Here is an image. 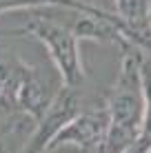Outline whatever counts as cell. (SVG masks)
<instances>
[{
  "mask_svg": "<svg viewBox=\"0 0 151 153\" xmlns=\"http://www.w3.org/2000/svg\"><path fill=\"white\" fill-rule=\"evenodd\" d=\"M27 71H29V65L18 60V58L0 60V113L11 118L13 131H20L27 122H31V120L22 118L18 111V100H20V91H22Z\"/></svg>",
  "mask_w": 151,
  "mask_h": 153,
  "instance_id": "obj_5",
  "label": "cell"
},
{
  "mask_svg": "<svg viewBox=\"0 0 151 153\" xmlns=\"http://www.w3.org/2000/svg\"><path fill=\"white\" fill-rule=\"evenodd\" d=\"M109 126V118L105 107L100 109H82L74 120H69L49 142L47 153L58 146H76L80 153H93L102 146Z\"/></svg>",
  "mask_w": 151,
  "mask_h": 153,
  "instance_id": "obj_4",
  "label": "cell"
},
{
  "mask_svg": "<svg viewBox=\"0 0 151 153\" xmlns=\"http://www.w3.org/2000/svg\"><path fill=\"white\" fill-rule=\"evenodd\" d=\"M47 7H69V9H89V2L82 0H0V13L16 11H36V9H47Z\"/></svg>",
  "mask_w": 151,
  "mask_h": 153,
  "instance_id": "obj_7",
  "label": "cell"
},
{
  "mask_svg": "<svg viewBox=\"0 0 151 153\" xmlns=\"http://www.w3.org/2000/svg\"><path fill=\"white\" fill-rule=\"evenodd\" d=\"M22 36H33L38 42H42L51 62L56 67V73L60 76V82L65 87H78L85 84L87 71L80 58V42L74 38L71 31H67L56 20L47 18L40 11H27L25 27L20 29Z\"/></svg>",
  "mask_w": 151,
  "mask_h": 153,
  "instance_id": "obj_2",
  "label": "cell"
},
{
  "mask_svg": "<svg viewBox=\"0 0 151 153\" xmlns=\"http://www.w3.org/2000/svg\"><path fill=\"white\" fill-rule=\"evenodd\" d=\"M0 153H7V151H4V146H2V142H0Z\"/></svg>",
  "mask_w": 151,
  "mask_h": 153,
  "instance_id": "obj_8",
  "label": "cell"
},
{
  "mask_svg": "<svg viewBox=\"0 0 151 153\" xmlns=\"http://www.w3.org/2000/svg\"><path fill=\"white\" fill-rule=\"evenodd\" d=\"M93 153H102V146H100V149H98V151H93Z\"/></svg>",
  "mask_w": 151,
  "mask_h": 153,
  "instance_id": "obj_9",
  "label": "cell"
},
{
  "mask_svg": "<svg viewBox=\"0 0 151 153\" xmlns=\"http://www.w3.org/2000/svg\"><path fill=\"white\" fill-rule=\"evenodd\" d=\"M118 47L120 71L105 100L109 126L102 140V153H124L138 138L149 133L147 49H140L127 40H120Z\"/></svg>",
  "mask_w": 151,
  "mask_h": 153,
  "instance_id": "obj_1",
  "label": "cell"
},
{
  "mask_svg": "<svg viewBox=\"0 0 151 153\" xmlns=\"http://www.w3.org/2000/svg\"><path fill=\"white\" fill-rule=\"evenodd\" d=\"M113 13L124 25L129 42L149 51V0H113Z\"/></svg>",
  "mask_w": 151,
  "mask_h": 153,
  "instance_id": "obj_6",
  "label": "cell"
},
{
  "mask_svg": "<svg viewBox=\"0 0 151 153\" xmlns=\"http://www.w3.org/2000/svg\"><path fill=\"white\" fill-rule=\"evenodd\" d=\"M80 111H82V91L78 87L62 84L54 100L49 102V107L45 109V113L40 115V120L33 124L31 138L25 144L22 153H47L49 142L56 138V133Z\"/></svg>",
  "mask_w": 151,
  "mask_h": 153,
  "instance_id": "obj_3",
  "label": "cell"
}]
</instances>
